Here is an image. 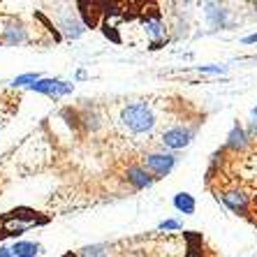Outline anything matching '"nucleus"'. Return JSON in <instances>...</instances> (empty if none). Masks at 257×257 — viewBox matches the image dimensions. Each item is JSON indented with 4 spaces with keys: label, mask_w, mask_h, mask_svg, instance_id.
<instances>
[{
    "label": "nucleus",
    "mask_w": 257,
    "mask_h": 257,
    "mask_svg": "<svg viewBox=\"0 0 257 257\" xmlns=\"http://www.w3.org/2000/svg\"><path fill=\"white\" fill-rule=\"evenodd\" d=\"M120 125L125 127V132L137 135V137L139 135H153V130L158 127V114L149 102H130L120 111Z\"/></svg>",
    "instance_id": "nucleus-1"
},
{
    "label": "nucleus",
    "mask_w": 257,
    "mask_h": 257,
    "mask_svg": "<svg viewBox=\"0 0 257 257\" xmlns=\"http://www.w3.org/2000/svg\"><path fill=\"white\" fill-rule=\"evenodd\" d=\"M215 199L236 215H245L248 209H250V192L245 190L243 186H239V183H229V186L218 188Z\"/></svg>",
    "instance_id": "nucleus-2"
},
{
    "label": "nucleus",
    "mask_w": 257,
    "mask_h": 257,
    "mask_svg": "<svg viewBox=\"0 0 257 257\" xmlns=\"http://www.w3.org/2000/svg\"><path fill=\"white\" fill-rule=\"evenodd\" d=\"M197 135V127L195 125H188V123H176V125L167 127V130L160 135V144L162 149H167L169 153L172 151H181V149H188L192 144Z\"/></svg>",
    "instance_id": "nucleus-3"
},
{
    "label": "nucleus",
    "mask_w": 257,
    "mask_h": 257,
    "mask_svg": "<svg viewBox=\"0 0 257 257\" xmlns=\"http://www.w3.org/2000/svg\"><path fill=\"white\" fill-rule=\"evenodd\" d=\"M142 165L146 167V172L153 174L156 179H165V176H169V174L174 172V167H176V156L169 153V151H151V153L144 156Z\"/></svg>",
    "instance_id": "nucleus-4"
},
{
    "label": "nucleus",
    "mask_w": 257,
    "mask_h": 257,
    "mask_svg": "<svg viewBox=\"0 0 257 257\" xmlns=\"http://www.w3.org/2000/svg\"><path fill=\"white\" fill-rule=\"evenodd\" d=\"M204 17H206V21H209V26L213 30L234 26L232 10L225 7V5H220V3H204Z\"/></svg>",
    "instance_id": "nucleus-5"
},
{
    "label": "nucleus",
    "mask_w": 257,
    "mask_h": 257,
    "mask_svg": "<svg viewBox=\"0 0 257 257\" xmlns=\"http://www.w3.org/2000/svg\"><path fill=\"white\" fill-rule=\"evenodd\" d=\"M142 30H144V35H146V40L153 44L151 49H158L165 40H167V26H165V21H162L158 14H153V17H144Z\"/></svg>",
    "instance_id": "nucleus-6"
},
{
    "label": "nucleus",
    "mask_w": 257,
    "mask_h": 257,
    "mask_svg": "<svg viewBox=\"0 0 257 257\" xmlns=\"http://www.w3.org/2000/svg\"><path fill=\"white\" fill-rule=\"evenodd\" d=\"M252 144L250 139H248V132H245V125H241L239 120L232 125V130L227 132V139H225V146H222V151H232V153H245V151L250 149Z\"/></svg>",
    "instance_id": "nucleus-7"
},
{
    "label": "nucleus",
    "mask_w": 257,
    "mask_h": 257,
    "mask_svg": "<svg viewBox=\"0 0 257 257\" xmlns=\"http://www.w3.org/2000/svg\"><path fill=\"white\" fill-rule=\"evenodd\" d=\"M30 90L42 93V95H49V97H63L67 93H72L74 86L70 81H63V79H40L35 86H30Z\"/></svg>",
    "instance_id": "nucleus-8"
},
{
    "label": "nucleus",
    "mask_w": 257,
    "mask_h": 257,
    "mask_svg": "<svg viewBox=\"0 0 257 257\" xmlns=\"http://www.w3.org/2000/svg\"><path fill=\"white\" fill-rule=\"evenodd\" d=\"M0 40L12 44V47H19V44H24L28 40V33H26V28L19 24L17 19H5V24L0 28Z\"/></svg>",
    "instance_id": "nucleus-9"
},
{
    "label": "nucleus",
    "mask_w": 257,
    "mask_h": 257,
    "mask_svg": "<svg viewBox=\"0 0 257 257\" xmlns=\"http://www.w3.org/2000/svg\"><path fill=\"white\" fill-rule=\"evenodd\" d=\"M125 179L135 190H146V188H151L156 183V176L146 172L144 165H130V167L125 169Z\"/></svg>",
    "instance_id": "nucleus-10"
},
{
    "label": "nucleus",
    "mask_w": 257,
    "mask_h": 257,
    "mask_svg": "<svg viewBox=\"0 0 257 257\" xmlns=\"http://www.w3.org/2000/svg\"><path fill=\"white\" fill-rule=\"evenodd\" d=\"M174 209L179 211V213H186V215H192L197 211V199L192 197L190 192H176L172 199Z\"/></svg>",
    "instance_id": "nucleus-11"
},
{
    "label": "nucleus",
    "mask_w": 257,
    "mask_h": 257,
    "mask_svg": "<svg viewBox=\"0 0 257 257\" xmlns=\"http://www.w3.org/2000/svg\"><path fill=\"white\" fill-rule=\"evenodd\" d=\"M12 255L14 257H37L40 255V245L33 241H17L12 245Z\"/></svg>",
    "instance_id": "nucleus-12"
},
{
    "label": "nucleus",
    "mask_w": 257,
    "mask_h": 257,
    "mask_svg": "<svg viewBox=\"0 0 257 257\" xmlns=\"http://www.w3.org/2000/svg\"><path fill=\"white\" fill-rule=\"evenodd\" d=\"M63 30H65L67 37H79L84 33V24H81L77 17H72V19H67V21H63Z\"/></svg>",
    "instance_id": "nucleus-13"
},
{
    "label": "nucleus",
    "mask_w": 257,
    "mask_h": 257,
    "mask_svg": "<svg viewBox=\"0 0 257 257\" xmlns=\"http://www.w3.org/2000/svg\"><path fill=\"white\" fill-rule=\"evenodd\" d=\"M40 79H42V77H40L37 72H28V74H19L12 84L17 86V88H19V86H28V88H30V86H35Z\"/></svg>",
    "instance_id": "nucleus-14"
},
{
    "label": "nucleus",
    "mask_w": 257,
    "mask_h": 257,
    "mask_svg": "<svg viewBox=\"0 0 257 257\" xmlns=\"http://www.w3.org/2000/svg\"><path fill=\"white\" fill-rule=\"evenodd\" d=\"M158 229H160V232H179V229H181V220L167 218V220H162L160 225H158Z\"/></svg>",
    "instance_id": "nucleus-15"
},
{
    "label": "nucleus",
    "mask_w": 257,
    "mask_h": 257,
    "mask_svg": "<svg viewBox=\"0 0 257 257\" xmlns=\"http://www.w3.org/2000/svg\"><path fill=\"white\" fill-rule=\"evenodd\" d=\"M245 132H248L250 144H255V146H257V118H250L248 123H245Z\"/></svg>",
    "instance_id": "nucleus-16"
},
{
    "label": "nucleus",
    "mask_w": 257,
    "mask_h": 257,
    "mask_svg": "<svg viewBox=\"0 0 257 257\" xmlns=\"http://www.w3.org/2000/svg\"><path fill=\"white\" fill-rule=\"evenodd\" d=\"M197 70L204 72V74H225V72H227V67H225V65H199Z\"/></svg>",
    "instance_id": "nucleus-17"
},
{
    "label": "nucleus",
    "mask_w": 257,
    "mask_h": 257,
    "mask_svg": "<svg viewBox=\"0 0 257 257\" xmlns=\"http://www.w3.org/2000/svg\"><path fill=\"white\" fill-rule=\"evenodd\" d=\"M241 44H243V47H252V44H257V30H255V33H248V35L241 37Z\"/></svg>",
    "instance_id": "nucleus-18"
},
{
    "label": "nucleus",
    "mask_w": 257,
    "mask_h": 257,
    "mask_svg": "<svg viewBox=\"0 0 257 257\" xmlns=\"http://www.w3.org/2000/svg\"><path fill=\"white\" fill-rule=\"evenodd\" d=\"M0 257H14V255H12V248L3 245V248H0Z\"/></svg>",
    "instance_id": "nucleus-19"
},
{
    "label": "nucleus",
    "mask_w": 257,
    "mask_h": 257,
    "mask_svg": "<svg viewBox=\"0 0 257 257\" xmlns=\"http://www.w3.org/2000/svg\"><path fill=\"white\" fill-rule=\"evenodd\" d=\"M252 118H257V104L252 107Z\"/></svg>",
    "instance_id": "nucleus-20"
}]
</instances>
